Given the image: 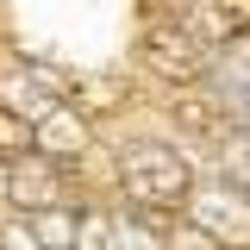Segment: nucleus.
I'll return each mask as SVG.
<instances>
[{
    "label": "nucleus",
    "mask_w": 250,
    "mask_h": 250,
    "mask_svg": "<svg viewBox=\"0 0 250 250\" xmlns=\"http://www.w3.org/2000/svg\"><path fill=\"white\" fill-rule=\"evenodd\" d=\"M125 169H144V175H125V188L138 194V200H150V207H163V200H182V163L175 156H163V150H131L125 156Z\"/></svg>",
    "instance_id": "obj_1"
}]
</instances>
